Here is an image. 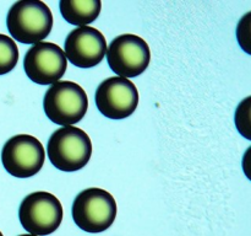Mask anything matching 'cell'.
I'll use <instances>...</instances> for the list:
<instances>
[{
    "mask_svg": "<svg viewBox=\"0 0 251 236\" xmlns=\"http://www.w3.org/2000/svg\"><path fill=\"white\" fill-rule=\"evenodd\" d=\"M6 26L12 39L20 43L36 44L50 33L53 14L41 0H20L10 7Z\"/></svg>",
    "mask_w": 251,
    "mask_h": 236,
    "instance_id": "1",
    "label": "cell"
},
{
    "mask_svg": "<svg viewBox=\"0 0 251 236\" xmlns=\"http://www.w3.org/2000/svg\"><path fill=\"white\" fill-rule=\"evenodd\" d=\"M46 160V151L37 138L19 134L10 138L1 150L4 169L17 178H28L41 171Z\"/></svg>",
    "mask_w": 251,
    "mask_h": 236,
    "instance_id": "7",
    "label": "cell"
},
{
    "mask_svg": "<svg viewBox=\"0 0 251 236\" xmlns=\"http://www.w3.org/2000/svg\"><path fill=\"white\" fill-rule=\"evenodd\" d=\"M19 236H36V235H31V234H27L26 235V234H25V235H19Z\"/></svg>",
    "mask_w": 251,
    "mask_h": 236,
    "instance_id": "15",
    "label": "cell"
},
{
    "mask_svg": "<svg viewBox=\"0 0 251 236\" xmlns=\"http://www.w3.org/2000/svg\"><path fill=\"white\" fill-rule=\"evenodd\" d=\"M96 106L109 119H124L136 111L139 91L131 80L113 76L98 85L95 96Z\"/></svg>",
    "mask_w": 251,
    "mask_h": 236,
    "instance_id": "8",
    "label": "cell"
},
{
    "mask_svg": "<svg viewBox=\"0 0 251 236\" xmlns=\"http://www.w3.org/2000/svg\"><path fill=\"white\" fill-rule=\"evenodd\" d=\"M251 97L248 96L238 105L235 111V125L237 129L245 139L251 140V122H250Z\"/></svg>",
    "mask_w": 251,
    "mask_h": 236,
    "instance_id": "13",
    "label": "cell"
},
{
    "mask_svg": "<svg viewBox=\"0 0 251 236\" xmlns=\"http://www.w3.org/2000/svg\"><path fill=\"white\" fill-rule=\"evenodd\" d=\"M61 16L66 22L75 26H87L100 14V0H60Z\"/></svg>",
    "mask_w": 251,
    "mask_h": 236,
    "instance_id": "11",
    "label": "cell"
},
{
    "mask_svg": "<svg viewBox=\"0 0 251 236\" xmlns=\"http://www.w3.org/2000/svg\"><path fill=\"white\" fill-rule=\"evenodd\" d=\"M250 16L251 12H247L244 16L240 19L239 24L237 27V37L242 49H244L245 53H251V44H250Z\"/></svg>",
    "mask_w": 251,
    "mask_h": 236,
    "instance_id": "14",
    "label": "cell"
},
{
    "mask_svg": "<svg viewBox=\"0 0 251 236\" xmlns=\"http://www.w3.org/2000/svg\"><path fill=\"white\" fill-rule=\"evenodd\" d=\"M76 225L86 233H102L113 225L117 216L114 197L102 188L83 189L75 197L71 209Z\"/></svg>",
    "mask_w": 251,
    "mask_h": 236,
    "instance_id": "3",
    "label": "cell"
},
{
    "mask_svg": "<svg viewBox=\"0 0 251 236\" xmlns=\"http://www.w3.org/2000/svg\"><path fill=\"white\" fill-rule=\"evenodd\" d=\"M19 61V48L11 37L0 33V75L10 73Z\"/></svg>",
    "mask_w": 251,
    "mask_h": 236,
    "instance_id": "12",
    "label": "cell"
},
{
    "mask_svg": "<svg viewBox=\"0 0 251 236\" xmlns=\"http://www.w3.org/2000/svg\"><path fill=\"white\" fill-rule=\"evenodd\" d=\"M68 68L65 53L51 42H39L27 51L24 69L29 80L38 85H53L58 83Z\"/></svg>",
    "mask_w": 251,
    "mask_h": 236,
    "instance_id": "9",
    "label": "cell"
},
{
    "mask_svg": "<svg viewBox=\"0 0 251 236\" xmlns=\"http://www.w3.org/2000/svg\"><path fill=\"white\" fill-rule=\"evenodd\" d=\"M109 68L120 78L130 79L141 75L150 65L151 51L141 37L132 33L120 34L107 47Z\"/></svg>",
    "mask_w": 251,
    "mask_h": 236,
    "instance_id": "6",
    "label": "cell"
},
{
    "mask_svg": "<svg viewBox=\"0 0 251 236\" xmlns=\"http://www.w3.org/2000/svg\"><path fill=\"white\" fill-rule=\"evenodd\" d=\"M0 236H4V235H2V234H1V231H0Z\"/></svg>",
    "mask_w": 251,
    "mask_h": 236,
    "instance_id": "16",
    "label": "cell"
},
{
    "mask_svg": "<svg viewBox=\"0 0 251 236\" xmlns=\"http://www.w3.org/2000/svg\"><path fill=\"white\" fill-rule=\"evenodd\" d=\"M66 60L77 68L90 69L98 65L107 53V41L100 31L91 26L73 30L64 43Z\"/></svg>",
    "mask_w": 251,
    "mask_h": 236,
    "instance_id": "10",
    "label": "cell"
},
{
    "mask_svg": "<svg viewBox=\"0 0 251 236\" xmlns=\"http://www.w3.org/2000/svg\"><path fill=\"white\" fill-rule=\"evenodd\" d=\"M47 152L51 165L60 171H78L90 161L92 142L85 130L75 125H66L50 135Z\"/></svg>",
    "mask_w": 251,
    "mask_h": 236,
    "instance_id": "2",
    "label": "cell"
},
{
    "mask_svg": "<svg viewBox=\"0 0 251 236\" xmlns=\"http://www.w3.org/2000/svg\"><path fill=\"white\" fill-rule=\"evenodd\" d=\"M87 93L74 81H58L50 85L43 98L47 117L59 125H74L87 113Z\"/></svg>",
    "mask_w": 251,
    "mask_h": 236,
    "instance_id": "4",
    "label": "cell"
},
{
    "mask_svg": "<svg viewBox=\"0 0 251 236\" xmlns=\"http://www.w3.org/2000/svg\"><path fill=\"white\" fill-rule=\"evenodd\" d=\"M63 215L60 201L49 192H33L25 197L20 204V223L31 235L47 236L53 234L60 226Z\"/></svg>",
    "mask_w": 251,
    "mask_h": 236,
    "instance_id": "5",
    "label": "cell"
}]
</instances>
